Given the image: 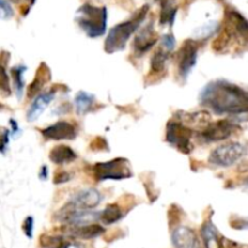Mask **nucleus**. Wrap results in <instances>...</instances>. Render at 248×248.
<instances>
[{
    "instance_id": "1",
    "label": "nucleus",
    "mask_w": 248,
    "mask_h": 248,
    "mask_svg": "<svg viewBox=\"0 0 248 248\" xmlns=\"http://www.w3.org/2000/svg\"><path fill=\"white\" fill-rule=\"evenodd\" d=\"M200 103L219 115H246L248 93L224 79L213 80L201 90Z\"/></svg>"
},
{
    "instance_id": "2",
    "label": "nucleus",
    "mask_w": 248,
    "mask_h": 248,
    "mask_svg": "<svg viewBox=\"0 0 248 248\" xmlns=\"http://www.w3.org/2000/svg\"><path fill=\"white\" fill-rule=\"evenodd\" d=\"M148 12H149V6L144 5L128 21L121 22V23L114 26L108 33V35H107L106 43H104L106 52L115 53L118 51L124 50L127 41L130 40L131 35L138 31L142 22L144 21Z\"/></svg>"
},
{
    "instance_id": "3",
    "label": "nucleus",
    "mask_w": 248,
    "mask_h": 248,
    "mask_svg": "<svg viewBox=\"0 0 248 248\" xmlns=\"http://www.w3.org/2000/svg\"><path fill=\"white\" fill-rule=\"evenodd\" d=\"M75 21L89 38H99L107 31L108 12L107 7L84 4L78 9Z\"/></svg>"
},
{
    "instance_id": "4",
    "label": "nucleus",
    "mask_w": 248,
    "mask_h": 248,
    "mask_svg": "<svg viewBox=\"0 0 248 248\" xmlns=\"http://www.w3.org/2000/svg\"><path fill=\"white\" fill-rule=\"evenodd\" d=\"M92 176L97 182L101 181H121L132 177L127 159L115 157L106 162H97L91 167Z\"/></svg>"
},
{
    "instance_id": "5",
    "label": "nucleus",
    "mask_w": 248,
    "mask_h": 248,
    "mask_svg": "<svg viewBox=\"0 0 248 248\" xmlns=\"http://www.w3.org/2000/svg\"><path fill=\"white\" fill-rule=\"evenodd\" d=\"M247 149L244 144L237 142L218 145L211 152L208 162L218 167H230L241 161L246 156Z\"/></svg>"
},
{
    "instance_id": "6",
    "label": "nucleus",
    "mask_w": 248,
    "mask_h": 248,
    "mask_svg": "<svg viewBox=\"0 0 248 248\" xmlns=\"http://www.w3.org/2000/svg\"><path fill=\"white\" fill-rule=\"evenodd\" d=\"M194 131L179 121L171 120L167 123L166 142L183 154L188 155L193 152L194 144L191 143Z\"/></svg>"
},
{
    "instance_id": "7",
    "label": "nucleus",
    "mask_w": 248,
    "mask_h": 248,
    "mask_svg": "<svg viewBox=\"0 0 248 248\" xmlns=\"http://www.w3.org/2000/svg\"><path fill=\"white\" fill-rule=\"evenodd\" d=\"M199 56V41L194 39H186L182 44L178 53H177V68H178V77L183 81L188 79L189 74L193 72L196 65Z\"/></svg>"
},
{
    "instance_id": "8",
    "label": "nucleus",
    "mask_w": 248,
    "mask_h": 248,
    "mask_svg": "<svg viewBox=\"0 0 248 248\" xmlns=\"http://www.w3.org/2000/svg\"><path fill=\"white\" fill-rule=\"evenodd\" d=\"M239 126L228 119H220V120L210 123L203 130L199 133V138L206 143L220 142L232 137L237 132Z\"/></svg>"
},
{
    "instance_id": "9",
    "label": "nucleus",
    "mask_w": 248,
    "mask_h": 248,
    "mask_svg": "<svg viewBox=\"0 0 248 248\" xmlns=\"http://www.w3.org/2000/svg\"><path fill=\"white\" fill-rule=\"evenodd\" d=\"M102 199V194L96 189H84L73 195L63 208L69 211H93L101 203Z\"/></svg>"
},
{
    "instance_id": "10",
    "label": "nucleus",
    "mask_w": 248,
    "mask_h": 248,
    "mask_svg": "<svg viewBox=\"0 0 248 248\" xmlns=\"http://www.w3.org/2000/svg\"><path fill=\"white\" fill-rule=\"evenodd\" d=\"M41 135L47 140H72L77 138V126L68 121H57L41 130Z\"/></svg>"
},
{
    "instance_id": "11",
    "label": "nucleus",
    "mask_w": 248,
    "mask_h": 248,
    "mask_svg": "<svg viewBox=\"0 0 248 248\" xmlns=\"http://www.w3.org/2000/svg\"><path fill=\"white\" fill-rule=\"evenodd\" d=\"M157 39H159V36H157L152 22L138 31L135 40H133V48L138 55H143V53L148 52L152 47H154L155 44L157 43Z\"/></svg>"
},
{
    "instance_id": "12",
    "label": "nucleus",
    "mask_w": 248,
    "mask_h": 248,
    "mask_svg": "<svg viewBox=\"0 0 248 248\" xmlns=\"http://www.w3.org/2000/svg\"><path fill=\"white\" fill-rule=\"evenodd\" d=\"M56 97V90L51 89L48 91L43 92V93H39L38 96L34 97V101L31 102V107H29L28 111H27V120L29 123H33L36 121L40 118L41 114L44 113L46 108H47L48 104L53 101V98Z\"/></svg>"
},
{
    "instance_id": "13",
    "label": "nucleus",
    "mask_w": 248,
    "mask_h": 248,
    "mask_svg": "<svg viewBox=\"0 0 248 248\" xmlns=\"http://www.w3.org/2000/svg\"><path fill=\"white\" fill-rule=\"evenodd\" d=\"M172 244L174 248H200L198 235L188 227H178L172 232Z\"/></svg>"
},
{
    "instance_id": "14",
    "label": "nucleus",
    "mask_w": 248,
    "mask_h": 248,
    "mask_svg": "<svg viewBox=\"0 0 248 248\" xmlns=\"http://www.w3.org/2000/svg\"><path fill=\"white\" fill-rule=\"evenodd\" d=\"M51 77H52V74H51V70L48 68V65L45 62L40 63L38 69H36L33 81L31 82V85L27 89V97L28 98H34V97L38 96L43 91L44 87L50 82Z\"/></svg>"
},
{
    "instance_id": "15",
    "label": "nucleus",
    "mask_w": 248,
    "mask_h": 248,
    "mask_svg": "<svg viewBox=\"0 0 248 248\" xmlns=\"http://www.w3.org/2000/svg\"><path fill=\"white\" fill-rule=\"evenodd\" d=\"M48 157L56 165H67L77 160V153L68 145L60 144L51 149Z\"/></svg>"
},
{
    "instance_id": "16",
    "label": "nucleus",
    "mask_w": 248,
    "mask_h": 248,
    "mask_svg": "<svg viewBox=\"0 0 248 248\" xmlns=\"http://www.w3.org/2000/svg\"><path fill=\"white\" fill-rule=\"evenodd\" d=\"M106 232L104 228L99 224H87V225H82V227H75L72 228L68 230V235L73 237H78V239H82V240H90V239H94V237L101 236L103 232Z\"/></svg>"
},
{
    "instance_id": "17",
    "label": "nucleus",
    "mask_w": 248,
    "mask_h": 248,
    "mask_svg": "<svg viewBox=\"0 0 248 248\" xmlns=\"http://www.w3.org/2000/svg\"><path fill=\"white\" fill-rule=\"evenodd\" d=\"M201 239L205 248H219V234L211 219L206 220L201 227Z\"/></svg>"
},
{
    "instance_id": "18",
    "label": "nucleus",
    "mask_w": 248,
    "mask_h": 248,
    "mask_svg": "<svg viewBox=\"0 0 248 248\" xmlns=\"http://www.w3.org/2000/svg\"><path fill=\"white\" fill-rule=\"evenodd\" d=\"M124 217V211L119 203H109L106 206L102 212H99L98 220H101L103 224L110 225L115 224L119 220L123 219Z\"/></svg>"
},
{
    "instance_id": "19",
    "label": "nucleus",
    "mask_w": 248,
    "mask_h": 248,
    "mask_svg": "<svg viewBox=\"0 0 248 248\" xmlns=\"http://www.w3.org/2000/svg\"><path fill=\"white\" fill-rule=\"evenodd\" d=\"M170 55L171 53L162 50L161 47L157 51H155L152 60H150V72L155 75H164L167 69V63L170 61Z\"/></svg>"
},
{
    "instance_id": "20",
    "label": "nucleus",
    "mask_w": 248,
    "mask_h": 248,
    "mask_svg": "<svg viewBox=\"0 0 248 248\" xmlns=\"http://www.w3.org/2000/svg\"><path fill=\"white\" fill-rule=\"evenodd\" d=\"M93 104H94L93 94L85 91H79L77 94H75L74 106H75V110H77V113L79 114V115H86V114L93 108Z\"/></svg>"
},
{
    "instance_id": "21",
    "label": "nucleus",
    "mask_w": 248,
    "mask_h": 248,
    "mask_svg": "<svg viewBox=\"0 0 248 248\" xmlns=\"http://www.w3.org/2000/svg\"><path fill=\"white\" fill-rule=\"evenodd\" d=\"M39 244L43 248H69L72 242L64 235L43 234L39 239Z\"/></svg>"
},
{
    "instance_id": "22",
    "label": "nucleus",
    "mask_w": 248,
    "mask_h": 248,
    "mask_svg": "<svg viewBox=\"0 0 248 248\" xmlns=\"http://www.w3.org/2000/svg\"><path fill=\"white\" fill-rule=\"evenodd\" d=\"M160 1H161L160 24H162V26H165V24H170V26H172L178 7L176 6L173 0H160Z\"/></svg>"
},
{
    "instance_id": "23",
    "label": "nucleus",
    "mask_w": 248,
    "mask_h": 248,
    "mask_svg": "<svg viewBox=\"0 0 248 248\" xmlns=\"http://www.w3.org/2000/svg\"><path fill=\"white\" fill-rule=\"evenodd\" d=\"M27 70V67L23 64L15 65L11 69L12 78H14V85L15 90H16V94L18 98H21L22 94H23L24 91V80H23V74Z\"/></svg>"
},
{
    "instance_id": "24",
    "label": "nucleus",
    "mask_w": 248,
    "mask_h": 248,
    "mask_svg": "<svg viewBox=\"0 0 248 248\" xmlns=\"http://www.w3.org/2000/svg\"><path fill=\"white\" fill-rule=\"evenodd\" d=\"M218 31V23L217 22H211V23L205 24L203 27H201L198 31H196V36L194 40H205V39H208L211 35L216 33Z\"/></svg>"
},
{
    "instance_id": "25",
    "label": "nucleus",
    "mask_w": 248,
    "mask_h": 248,
    "mask_svg": "<svg viewBox=\"0 0 248 248\" xmlns=\"http://www.w3.org/2000/svg\"><path fill=\"white\" fill-rule=\"evenodd\" d=\"M0 91L6 96L11 94V84H10L9 74H7L6 69L1 62H0Z\"/></svg>"
},
{
    "instance_id": "26",
    "label": "nucleus",
    "mask_w": 248,
    "mask_h": 248,
    "mask_svg": "<svg viewBox=\"0 0 248 248\" xmlns=\"http://www.w3.org/2000/svg\"><path fill=\"white\" fill-rule=\"evenodd\" d=\"M14 17V9L9 0H0V19L6 21Z\"/></svg>"
},
{
    "instance_id": "27",
    "label": "nucleus",
    "mask_w": 248,
    "mask_h": 248,
    "mask_svg": "<svg viewBox=\"0 0 248 248\" xmlns=\"http://www.w3.org/2000/svg\"><path fill=\"white\" fill-rule=\"evenodd\" d=\"M176 47V39H174L173 34L169 33L165 34L161 36V48L162 50L167 51V52L171 53L172 51Z\"/></svg>"
},
{
    "instance_id": "28",
    "label": "nucleus",
    "mask_w": 248,
    "mask_h": 248,
    "mask_svg": "<svg viewBox=\"0 0 248 248\" xmlns=\"http://www.w3.org/2000/svg\"><path fill=\"white\" fill-rule=\"evenodd\" d=\"M70 179H72V176H70L69 172L62 171V170H58V171H56L55 174H53V184H56V186L68 183Z\"/></svg>"
},
{
    "instance_id": "29",
    "label": "nucleus",
    "mask_w": 248,
    "mask_h": 248,
    "mask_svg": "<svg viewBox=\"0 0 248 248\" xmlns=\"http://www.w3.org/2000/svg\"><path fill=\"white\" fill-rule=\"evenodd\" d=\"M10 142V131L6 127L0 128V153L5 154Z\"/></svg>"
},
{
    "instance_id": "30",
    "label": "nucleus",
    "mask_w": 248,
    "mask_h": 248,
    "mask_svg": "<svg viewBox=\"0 0 248 248\" xmlns=\"http://www.w3.org/2000/svg\"><path fill=\"white\" fill-rule=\"evenodd\" d=\"M33 228H34V219L31 216H28V217L24 219L23 227H22L23 232L26 234V236L28 237V239H31V237H33Z\"/></svg>"
},
{
    "instance_id": "31",
    "label": "nucleus",
    "mask_w": 248,
    "mask_h": 248,
    "mask_svg": "<svg viewBox=\"0 0 248 248\" xmlns=\"http://www.w3.org/2000/svg\"><path fill=\"white\" fill-rule=\"evenodd\" d=\"M92 150H107L108 149V143L104 138L102 137H96L91 142V145H90Z\"/></svg>"
},
{
    "instance_id": "32",
    "label": "nucleus",
    "mask_w": 248,
    "mask_h": 248,
    "mask_svg": "<svg viewBox=\"0 0 248 248\" xmlns=\"http://www.w3.org/2000/svg\"><path fill=\"white\" fill-rule=\"evenodd\" d=\"M219 248H244L241 245L236 244L232 240L227 239V237L222 236L219 239Z\"/></svg>"
},
{
    "instance_id": "33",
    "label": "nucleus",
    "mask_w": 248,
    "mask_h": 248,
    "mask_svg": "<svg viewBox=\"0 0 248 248\" xmlns=\"http://www.w3.org/2000/svg\"><path fill=\"white\" fill-rule=\"evenodd\" d=\"M10 124H11V125H12V133H14V135L16 136L17 133L19 132L18 125H17V123L14 120V119H11V120H10Z\"/></svg>"
},
{
    "instance_id": "34",
    "label": "nucleus",
    "mask_w": 248,
    "mask_h": 248,
    "mask_svg": "<svg viewBox=\"0 0 248 248\" xmlns=\"http://www.w3.org/2000/svg\"><path fill=\"white\" fill-rule=\"evenodd\" d=\"M47 178V166H43L41 167V172H40V179H46Z\"/></svg>"
},
{
    "instance_id": "35",
    "label": "nucleus",
    "mask_w": 248,
    "mask_h": 248,
    "mask_svg": "<svg viewBox=\"0 0 248 248\" xmlns=\"http://www.w3.org/2000/svg\"><path fill=\"white\" fill-rule=\"evenodd\" d=\"M10 1H12V2H16V4H19V2L22 1V0H10ZM27 1V5H29V6H33V4L34 2H35V0H26Z\"/></svg>"
},
{
    "instance_id": "36",
    "label": "nucleus",
    "mask_w": 248,
    "mask_h": 248,
    "mask_svg": "<svg viewBox=\"0 0 248 248\" xmlns=\"http://www.w3.org/2000/svg\"><path fill=\"white\" fill-rule=\"evenodd\" d=\"M69 248H84V247H82L81 245H79V244H75V242H72V244H70Z\"/></svg>"
},
{
    "instance_id": "37",
    "label": "nucleus",
    "mask_w": 248,
    "mask_h": 248,
    "mask_svg": "<svg viewBox=\"0 0 248 248\" xmlns=\"http://www.w3.org/2000/svg\"><path fill=\"white\" fill-rule=\"evenodd\" d=\"M0 109H1V104H0Z\"/></svg>"
}]
</instances>
